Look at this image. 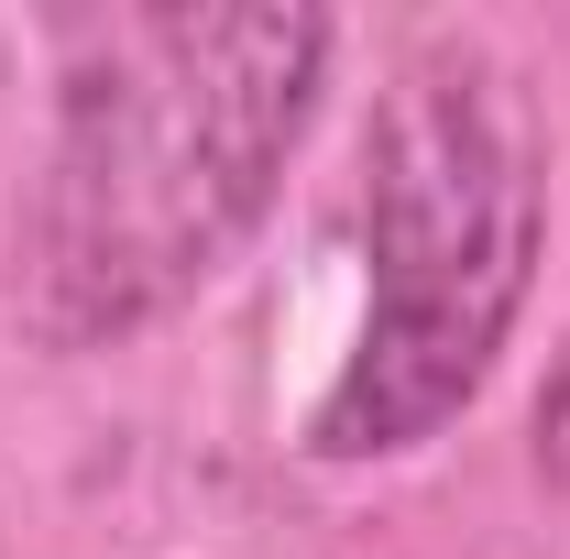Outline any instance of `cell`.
I'll use <instances>...</instances> for the list:
<instances>
[{
	"instance_id": "cell-1",
	"label": "cell",
	"mask_w": 570,
	"mask_h": 559,
	"mask_svg": "<svg viewBox=\"0 0 570 559\" xmlns=\"http://www.w3.org/2000/svg\"><path fill=\"white\" fill-rule=\"evenodd\" d=\"M318 11H88L67 22L56 143L22 209V330L99 351L154 330L264 219L318 110Z\"/></svg>"
},
{
	"instance_id": "cell-2",
	"label": "cell",
	"mask_w": 570,
	"mask_h": 559,
	"mask_svg": "<svg viewBox=\"0 0 570 559\" xmlns=\"http://www.w3.org/2000/svg\"><path fill=\"white\" fill-rule=\"evenodd\" d=\"M362 242L373 318L307 418L318 461H384L450 428L527 307L549 242V143L504 56L428 45L395 67L362 143Z\"/></svg>"
},
{
	"instance_id": "cell-3",
	"label": "cell",
	"mask_w": 570,
	"mask_h": 559,
	"mask_svg": "<svg viewBox=\"0 0 570 559\" xmlns=\"http://www.w3.org/2000/svg\"><path fill=\"white\" fill-rule=\"evenodd\" d=\"M538 472L570 483V351H560V373H549V395H538Z\"/></svg>"
}]
</instances>
